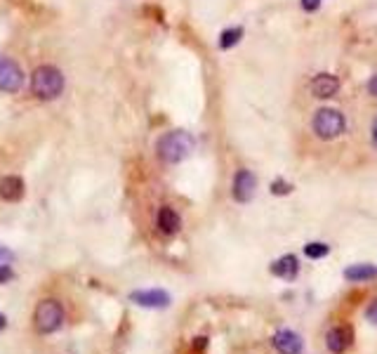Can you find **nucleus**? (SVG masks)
I'll return each instance as SVG.
<instances>
[{
	"instance_id": "20e7f679",
	"label": "nucleus",
	"mask_w": 377,
	"mask_h": 354,
	"mask_svg": "<svg viewBox=\"0 0 377 354\" xmlns=\"http://www.w3.org/2000/svg\"><path fill=\"white\" fill-rule=\"evenodd\" d=\"M33 324H36V330L43 335H50L55 330L61 328L64 324V310L57 300H43L38 302L36 312H33Z\"/></svg>"
},
{
	"instance_id": "4468645a",
	"label": "nucleus",
	"mask_w": 377,
	"mask_h": 354,
	"mask_svg": "<svg viewBox=\"0 0 377 354\" xmlns=\"http://www.w3.org/2000/svg\"><path fill=\"white\" fill-rule=\"evenodd\" d=\"M377 277V267L375 265H351L345 270L347 281H368V279Z\"/></svg>"
},
{
	"instance_id": "4be33fe9",
	"label": "nucleus",
	"mask_w": 377,
	"mask_h": 354,
	"mask_svg": "<svg viewBox=\"0 0 377 354\" xmlns=\"http://www.w3.org/2000/svg\"><path fill=\"white\" fill-rule=\"evenodd\" d=\"M368 93L377 97V76H373V78L368 81Z\"/></svg>"
},
{
	"instance_id": "f257e3e1",
	"label": "nucleus",
	"mask_w": 377,
	"mask_h": 354,
	"mask_svg": "<svg viewBox=\"0 0 377 354\" xmlns=\"http://www.w3.org/2000/svg\"><path fill=\"white\" fill-rule=\"evenodd\" d=\"M193 147H196V140L191 137V133H186V130H170V133H165L158 140L156 151L165 163H182L184 158L191 156Z\"/></svg>"
},
{
	"instance_id": "1a4fd4ad",
	"label": "nucleus",
	"mask_w": 377,
	"mask_h": 354,
	"mask_svg": "<svg viewBox=\"0 0 377 354\" xmlns=\"http://www.w3.org/2000/svg\"><path fill=\"white\" fill-rule=\"evenodd\" d=\"M271 345L273 350L278 354H302V347H304V342H302L300 335L295 333V330H278L276 335L271 338Z\"/></svg>"
},
{
	"instance_id": "dca6fc26",
	"label": "nucleus",
	"mask_w": 377,
	"mask_h": 354,
	"mask_svg": "<svg viewBox=\"0 0 377 354\" xmlns=\"http://www.w3.org/2000/svg\"><path fill=\"white\" fill-rule=\"evenodd\" d=\"M328 253H330V245H328V243L311 241V243H307V245H304V255H307V258H311V260H321V258H325Z\"/></svg>"
},
{
	"instance_id": "f3484780",
	"label": "nucleus",
	"mask_w": 377,
	"mask_h": 354,
	"mask_svg": "<svg viewBox=\"0 0 377 354\" xmlns=\"http://www.w3.org/2000/svg\"><path fill=\"white\" fill-rule=\"evenodd\" d=\"M293 189H295V187L290 185V182H285V180L271 182V194H273V196H276V194H278V196H285V194H290Z\"/></svg>"
},
{
	"instance_id": "f03ea898",
	"label": "nucleus",
	"mask_w": 377,
	"mask_h": 354,
	"mask_svg": "<svg viewBox=\"0 0 377 354\" xmlns=\"http://www.w3.org/2000/svg\"><path fill=\"white\" fill-rule=\"evenodd\" d=\"M64 90V73L57 66H38L31 76V93L38 97V100H57Z\"/></svg>"
},
{
	"instance_id": "2eb2a0df",
	"label": "nucleus",
	"mask_w": 377,
	"mask_h": 354,
	"mask_svg": "<svg viewBox=\"0 0 377 354\" xmlns=\"http://www.w3.org/2000/svg\"><path fill=\"white\" fill-rule=\"evenodd\" d=\"M243 38V28L241 26H231V28H224V31L220 33V41H217V45H220V50H231L236 48L238 43H241Z\"/></svg>"
},
{
	"instance_id": "f8f14e48",
	"label": "nucleus",
	"mask_w": 377,
	"mask_h": 354,
	"mask_svg": "<svg viewBox=\"0 0 377 354\" xmlns=\"http://www.w3.org/2000/svg\"><path fill=\"white\" fill-rule=\"evenodd\" d=\"M21 196H24V180H21V177L8 175L0 180V198H3V201L14 203L19 201Z\"/></svg>"
},
{
	"instance_id": "0eeeda50",
	"label": "nucleus",
	"mask_w": 377,
	"mask_h": 354,
	"mask_svg": "<svg viewBox=\"0 0 377 354\" xmlns=\"http://www.w3.org/2000/svg\"><path fill=\"white\" fill-rule=\"evenodd\" d=\"M342 83L340 78L335 76V73H318V76H313V81L309 83V90L313 97H318V100H330V97H335L337 93H340Z\"/></svg>"
},
{
	"instance_id": "5701e85b",
	"label": "nucleus",
	"mask_w": 377,
	"mask_h": 354,
	"mask_svg": "<svg viewBox=\"0 0 377 354\" xmlns=\"http://www.w3.org/2000/svg\"><path fill=\"white\" fill-rule=\"evenodd\" d=\"M8 328V319L3 317V314H0V330H5Z\"/></svg>"
},
{
	"instance_id": "b1692460",
	"label": "nucleus",
	"mask_w": 377,
	"mask_h": 354,
	"mask_svg": "<svg viewBox=\"0 0 377 354\" xmlns=\"http://www.w3.org/2000/svg\"><path fill=\"white\" fill-rule=\"evenodd\" d=\"M373 142L377 145V118H375V123H373Z\"/></svg>"
},
{
	"instance_id": "412c9836",
	"label": "nucleus",
	"mask_w": 377,
	"mask_h": 354,
	"mask_svg": "<svg viewBox=\"0 0 377 354\" xmlns=\"http://www.w3.org/2000/svg\"><path fill=\"white\" fill-rule=\"evenodd\" d=\"M365 314H368V319H370V322L377 324V300L373 302V305L368 307V312H365Z\"/></svg>"
},
{
	"instance_id": "ddd939ff",
	"label": "nucleus",
	"mask_w": 377,
	"mask_h": 354,
	"mask_svg": "<svg viewBox=\"0 0 377 354\" xmlns=\"http://www.w3.org/2000/svg\"><path fill=\"white\" fill-rule=\"evenodd\" d=\"M156 225L158 230L163 234H168V236H173V234L180 232L182 227V218L177 215L175 208H170V205H163L161 210H158V218H156Z\"/></svg>"
},
{
	"instance_id": "aec40b11",
	"label": "nucleus",
	"mask_w": 377,
	"mask_h": 354,
	"mask_svg": "<svg viewBox=\"0 0 377 354\" xmlns=\"http://www.w3.org/2000/svg\"><path fill=\"white\" fill-rule=\"evenodd\" d=\"M10 262H12V253H10L8 248H0V267L10 265Z\"/></svg>"
},
{
	"instance_id": "423d86ee",
	"label": "nucleus",
	"mask_w": 377,
	"mask_h": 354,
	"mask_svg": "<svg viewBox=\"0 0 377 354\" xmlns=\"http://www.w3.org/2000/svg\"><path fill=\"white\" fill-rule=\"evenodd\" d=\"M257 192V177L253 170L241 168L236 175H233V185H231V194L238 203H250L255 198Z\"/></svg>"
},
{
	"instance_id": "9d476101",
	"label": "nucleus",
	"mask_w": 377,
	"mask_h": 354,
	"mask_svg": "<svg viewBox=\"0 0 377 354\" xmlns=\"http://www.w3.org/2000/svg\"><path fill=\"white\" fill-rule=\"evenodd\" d=\"M351 328L347 326H337V328H330L328 335H325V345H328V350L333 354H342L347 350V347L351 345Z\"/></svg>"
},
{
	"instance_id": "6ab92c4d",
	"label": "nucleus",
	"mask_w": 377,
	"mask_h": 354,
	"mask_svg": "<svg viewBox=\"0 0 377 354\" xmlns=\"http://www.w3.org/2000/svg\"><path fill=\"white\" fill-rule=\"evenodd\" d=\"M14 274H12V270H10V265H3L0 267V283H5V281H10Z\"/></svg>"
},
{
	"instance_id": "6e6552de",
	"label": "nucleus",
	"mask_w": 377,
	"mask_h": 354,
	"mask_svg": "<svg viewBox=\"0 0 377 354\" xmlns=\"http://www.w3.org/2000/svg\"><path fill=\"white\" fill-rule=\"evenodd\" d=\"M130 300L139 307H148V310H163L170 305V293L161 288H148V290H135L130 293Z\"/></svg>"
},
{
	"instance_id": "39448f33",
	"label": "nucleus",
	"mask_w": 377,
	"mask_h": 354,
	"mask_svg": "<svg viewBox=\"0 0 377 354\" xmlns=\"http://www.w3.org/2000/svg\"><path fill=\"white\" fill-rule=\"evenodd\" d=\"M24 88V71L14 59L0 55V93H19Z\"/></svg>"
},
{
	"instance_id": "7ed1b4c3",
	"label": "nucleus",
	"mask_w": 377,
	"mask_h": 354,
	"mask_svg": "<svg viewBox=\"0 0 377 354\" xmlns=\"http://www.w3.org/2000/svg\"><path fill=\"white\" fill-rule=\"evenodd\" d=\"M311 130L318 140L323 142H330V140H337L340 135H345L347 130V118L345 113L340 109H333V106H323L313 113L311 118Z\"/></svg>"
},
{
	"instance_id": "9b49d317",
	"label": "nucleus",
	"mask_w": 377,
	"mask_h": 354,
	"mask_svg": "<svg viewBox=\"0 0 377 354\" xmlns=\"http://www.w3.org/2000/svg\"><path fill=\"white\" fill-rule=\"evenodd\" d=\"M271 274L278 279H285V281H293V279L300 274V260L295 258L293 253L283 255L276 262H271Z\"/></svg>"
},
{
	"instance_id": "a211bd4d",
	"label": "nucleus",
	"mask_w": 377,
	"mask_h": 354,
	"mask_svg": "<svg viewBox=\"0 0 377 354\" xmlns=\"http://www.w3.org/2000/svg\"><path fill=\"white\" fill-rule=\"evenodd\" d=\"M300 5L304 12H316V10L321 8V0H300Z\"/></svg>"
}]
</instances>
